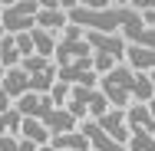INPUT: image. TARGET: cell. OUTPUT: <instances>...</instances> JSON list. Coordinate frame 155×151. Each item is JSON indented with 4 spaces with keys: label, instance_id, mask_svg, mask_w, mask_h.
Segmentation results:
<instances>
[{
    "label": "cell",
    "instance_id": "7a4b0ae2",
    "mask_svg": "<svg viewBox=\"0 0 155 151\" xmlns=\"http://www.w3.org/2000/svg\"><path fill=\"white\" fill-rule=\"evenodd\" d=\"M66 20H69L73 27H79V30H93V33H122L125 27L142 23L139 13H135L129 3H109V7H102V10H89V7L76 3V7L66 10Z\"/></svg>",
    "mask_w": 155,
    "mask_h": 151
},
{
    "label": "cell",
    "instance_id": "d6986e66",
    "mask_svg": "<svg viewBox=\"0 0 155 151\" xmlns=\"http://www.w3.org/2000/svg\"><path fill=\"white\" fill-rule=\"evenodd\" d=\"M13 46H17L20 59H27V56H33V39H30V33H20V36H13Z\"/></svg>",
    "mask_w": 155,
    "mask_h": 151
},
{
    "label": "cell",
    "instance_id": "9a60e30c",
    "mask_svg": "<svg viewBox=\"0 0 155 151\" xmlns=\"http://www.w3.org/2000/svg\"><path fill=\"white\" fill-rule=\"evenodd\" d=\"M30 39H33V56H43V59H53L56 53V33H46V30H30Z\"/></svg>",
    "mask_w": 155,
    "mask_h": 151
},
{
    "label": "cell",
    "instance_id": "e0dca14e",
    "mask_svg": "<svg viewBox=\"0 0 155 151\" xmlns=\"http://www.w3.org/2000/svg\"><path fill=\"white\" fill-rule=\"evenodd\" d=\"M125 151H155V135L132 131V135H129V141H125Z\"/></svg>",
    "mask_w": 155,
    "mask_h": 151
},
{
    "label": "cell",
    "instance_id": "8992f818",
    "mask_svg": "<svg viewBox=\"0 0 155 151\" xmlns=\"http://www.w3.org/2000/svg\"><path fill=\"white\" fill-rule=\"evenodd\" d=\"M69 102L79 105V109H86V115H89L93 121H99L109 109H112L99 89H69Z\"/></svg>",
    "mask_w": 155,
    "mask_h": 151
},
{
    "label": "cell",
    "instance_id": "ba28073f",
    "mask_svg": "<svg viewBox=\"0 0 155 151\" xmlns=\"http://www.w3.org/2000/svg\"><path fill=\"white\" fill-rule=\"evenodd\" d=\"M79 131H83V138L89 141V151H125L119 141H112L99 125H96L93 118H86V121H79Z\"/></svg>",
    "mask_w": 155,
    "mask_h": 151
},
{
    "label": "cell",
    "instance_id": "3957f363",
    "mask_svg": "<svg viewBox=\"0 0 155 151\" xmlns=\"http://www.w3.org/2000/svg\"><path fill=\"white\" fill-rule=\"evenodd\" d=\"M89 56H93V49L86 46L83 30H79V27H73V23H66V27H63V33L56 36V53H53L56 69L73 66V62H79V59H89Z\"/></svg>",
    "mask_w": 155,
    "mask_h": 151
},
{
    "label": "cell",
    "instance_id": "5bb4252c",
    "mask_svg": "<svg viewBox=\"0 0 155 151\" xmlns=\"http://www.w3.org/2000/svg\"><path fill=\"white\" fill-rule=\"evenodd\" d=\"M50 148L53 151H89V141L83 138V131H69V135H53L50 138Z\"/></svg>",
    "mask_w": 155,
    "mask_h": 151
},
{
    "label": "cell",
    "instance_id": "5b68a950",
    "mask_svg": "<svg viewBox=\"0 0 155 151\" xmlns=\"http://www.w3.org/2000/svg\"><path fill=\"white\" fill-rule=\"evenodd\" d=\"M83 39H86V46L99 53V56H109V59L122 62L125 59V39L119 33H93V30H83Z\"/></svg>",
    "mask_w": 155,
    "mask_h": 151
},
{
    "label": "cell",
    "instance_id": "2e32d148",
    "mask_svg": "<svg viewBox=\"0 0 155 151\" xmlns=\"http://www.w3.org/2000/svg\"><path fill=\"white\" fill-rule=\"evenodd\" d=\"M20 66V53L13 46V36H0V69H17Z\"/></svg>",
    "mask_w": 155,
    "mask_h": 151
},
{
    "label": "cell",
    "instance_id": "6da1fadb",
    "mask_svg": "<svg viewBox=\"0 0 155 151\" xmlns=\"http://www.w3.org/2000/svg\"><path fill=\"white\" fill-rule=\"evenodd\" d=\"M96 89L102 92L106 102H109L112 109H119V112H125L132 102L145 105L149 99H155V89H152V82H149V76L132 72L125 62L112 66L106 76H99V86H96Z\"/></svg>",
    "mask_w": 155,
    "mask_h": 151
},
{
    "label": "cell",
    "instance_id": "7c38bea8",
    "mask_svg": "<svg viewBox=\"0 0 155 151\" xmlns=\"http://www.w3.org/2000/svg\"><path fill=\"white\" fill-rule=\"evenodd\" d=\"M20 69H23L30 79H56V62L43 59V56H27V59H20Z\"/></svg>",
    "mask_w": 155,
    "mask_h": 151
},
{
    "label": "cell",
    "instance_id": "9c48e42d",
    "mask_svg": "<svg viewBox=\"0 0 155 151\" xmlns=\"http://www.w3.org/2000/svg\"><path fill=\"white\" fill-rule=\"evenodd\" d=\"M96 125H99V128H102V131H106L112 141H119V145L125 148V141H129V135H132V131H129V125H125V112H119V109H109V112L96 121Z\"/></svg>",
    "mask_w": 155,
    "mask_h": 151
},
{
    "label": "cell",
    "instance_id": "7402d4cb",
    "mask_svg": "<svg viewBox=\"0 0 155 151\" xmlns=\"http://www.w3.org/2000/svg\"><path fill=\"white\" fill-rule=\"evenodd\" d=\"M3 72H7V69H0V79H3Z\"/></svg>",
    "mask_w": 155,
    "mask_h": 151
},
{
    "label": "cell",
    "instance_id": "44dd1931",
    "mask_svg": "<svg viewBox=\"0 0 155 151\" xmlns=\"http://www.w3.org/2000/svg\"><path fill=\"white\" fill-rule=\"evenodd\" d=\"M145 109H149V115H152V121H155V99H149V102H145Z\"/></svg>",
    "mask_w": 155,
    "mask_h": 151
},
{
    "label": "cell",
    "instance_id": "8fae6325",
    "mask_svg": "<svg viewBox=\"0 0 155 151\" xmlns=\"http://www.w3.org/2000/svg\"><path fill=\"white\" fill-rule=\"evenodd\" d=\"M125 125H129V131H145V135H155L152 115H149V109H145V105H139V102H132V105L125 109Z\"/></svg>",
    "mask_w": 155,
    "mask_h": 151
},
{
    "label": "cell",
    "instance_id": "277c9868",
    "mask_svg": "<svg viewBox=\"0 0 155 151\" xmlns=\"http://www.w3.org/2000/svg\"><path fill=\"white\" fill-rule=\"evenodd\" d=\"M36 10H40V0H17L10 7H3V17H0V33L3 36H20V33H30L36 27Z\"/></svg>",
    "mask_w": 155,
    "mask_h": 151
},
{
    "label": "cell",
    "instance_id": "ffe728a7",
    "mask_svg": "<svg viewBox=\"0 0 155 151\" xmlns=\"http://www.w3.org/2000/svg\"><path fill=\"white\" fill-rule=\"evenodd\" d=\"M112 66H119V62L109 59V56H99V53H93V72H96V76H106Z\"/></svg>",
    "mask_w": 155,
    "mask_h": 151
},
{
    "label": "cell",
    "instance_id": "4fadbf2b",
    "mask_svg": "<svg viewBox=\"0 0 155 151\" xmlns=\"http://www.w3.org/2000/svg\"><path fill=\"white\" fill-rule=\"evenodd\" d=\"M17 138L30 141V145H36V148H46V145H50V131H46L40 121H33V118H23V121H20V131H17Z\"/></svg>",
    "mask_w": 155,
    "mask_h": 151
},
{
    "label": "cell",
    "instance_id": "52a82bcc",
    "mask_svg": "<svg viewBox=\"0 0 155 151\" xmlns=\"http://www.w3.org/2000/svg\"><path fill=\"white\" fill-rule=\"evenodd\" d=\"M69 20H66V10H63L56 0H40V10H36V30H46V33H56L63 30Z\"/></svg>",
    "mask_w": 155,
    "mask_h": 151
},
{
    "label": "cell",
    "instance_id": "603a6c76",
    "mask_svg": "<svg viewBox=\"0 0 155 151\" xmlns=\"http://www.w3.org/2000/svg\"><path fill=\"white\" fill-rule=\"evenodd\" d=\"M0 17H3V3H0Z\"/></svg>",
    "mask_w": 155,
    "mask_h": 151
},
{
    "label": "cell",
    "instance_id": "30bf717a",
    "mask_svg": "<svg viewBox=\"0 0 155 151\" xmlns=\"http://www.w3.org/2000/svg\"><path fill=\"white\" fill-rule=\"evenodd\" d=\"M0 92L10 99V102H17V99H23L27 92H30V76L17 66V69H7L3 72V79H0Z\"/></svg>",
    "mask_w": 155,
    "mask_h": 151
},
{
    "label": "cell",
    "instance_id": "ac0fdd59",
    "mask_svg": "<svg viewBox=\"0 0 155 151\" xmlns=\"http://www.w3.org/2000/svg\"><path fill=\"white\" fill-rule=\"evenodd\" d=\"M50 95V102L56 105V109H63L66 102H69V86H63V82H53V89L46 92Z\"/></svg>",
    "mask_w": 155,
    "mask_h": 151
}]
</instances>
